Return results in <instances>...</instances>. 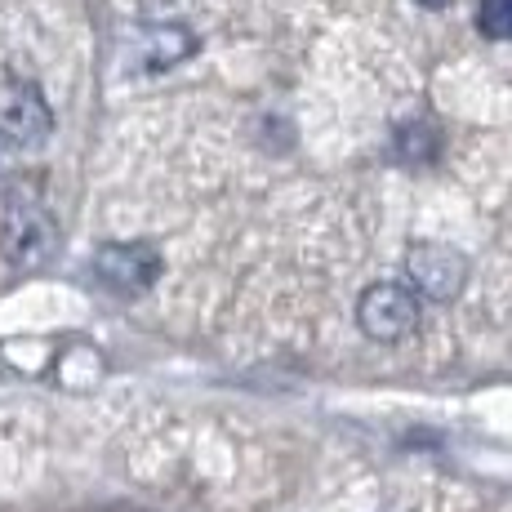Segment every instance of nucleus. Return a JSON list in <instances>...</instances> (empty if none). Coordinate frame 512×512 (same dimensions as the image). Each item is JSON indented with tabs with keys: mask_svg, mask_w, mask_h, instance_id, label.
<instances>
[{
	"mask_svg": "<svg viewBox=\"0 0 512 512\" xmlns=\"http://www.w3.org/2000/svg\"><path fill=\"white\" fill-rule=\"evenodd\" d=\"M0 250H5V259L14 263L18 272L45 268L58 250V228L45 205L27 201V196H14L5 210V228H0Z\"/></svg>",
	"mask_w": 512,
	"mask_h": 512,
	"instance_id": "nucleus-1",
	"label": "nucleus"
},
{
	"mask_svg": "<svg viewBox=\"0 0 512 512\" xmlns=\"http://www.w3.org/2000/svg\"><path fill=\"white\" fill-rule=\"evenodd\" d=\"M357 326L374 343H401L419 330V299L415 290L397 281H374L357 299Z\"/></svg>",
	"mask_w": 512,
	"mask_h": 512,
	"instance_id": "nucleus-2",
	"label": "nucleus"
},
{
	"mask_svg": "<svg viewBox=\"0 0 512 512\" xmlns=\"http://www.w3.org/2000/svg\"><path fill=\"white\" fill-rule=\"evenodd\" d=\"M406 277L423 299L450 303V299H459V290H464V281H468V259L455 250V245L423 241L406 254Z\"/></svg>",
	"mask_w": 512,
	"mask_h": 512,
	"instance_id": "nucleus-3",
	"label": "nucleus"
},
{
	"mask_svg": "<svg viewBox=\"0 0 512 512\" xmlns=\"http://www.w3.org/2000/svg\"><path fill=\"white\" fill-rule=\"evenodd\" d=\"M49 130H54V112L32 81H14L0 90V134H5V143L41 147Z\"/></svg>",
	"mask_w": 512,
	"mask_h": 512,
	"instance_id": "nucleus-4",
	"label": "nucleus"
},
{
	"mask_svg": "<svg viewBox=\"0 0 512 512\" xmlns=\"http://www.w3.org/2000/svg\"><path fill=\"white\" fill-rule=\"evenodd\" d=\"M94 272L112 290L143 294L147 285H156V277H161V254L143 241H112L94 254Z\"/></svg>",
	"mask_w": 512,
	"mask_h": 512,
	"instance_id": "nucleus-5",
	"label": "nucleus"
},
{
	"mask_svg": "<svg viewBox=\"0 0 512 512\" xmlns=\"http://www.w3.org/2000/svg\"><path fill=\"white\" fill-rule=\"evenodd\" d=\"M196 49V36L187 32V27L179 23H161V27H147V45H143V58L152 67H170L179 63V58H187Z\"/></svg>",
	"mask_w": 512,
	"mask_h": 512,
	"instance_id": "nucleus-6",
	"label": "nucleus"
},
{
	"mask_svg": "<svg viewBox=\"0 0 512 512\" xmlns=\"http://www.w3.org/2000/svg\"><path fill=\"white\" fill-rule=\"evenodd\" d=\"M477 27L490 36V41H512V0H481Z\"/></svg>",
	"mask_w": 512,
	"mask_h": 512,
	"instance_id": "nucleus-7",
	"label": "nucleus"
},
{
	"mask_svg": "<svg viewBox=\"0 0 512 512\" xmlns=\"http://www.w3.org/2000/svg\"><path fill=\"white\" fill-rule=\"evenodd\" d=\"M401 156H406V161H428L432 156V134L423 130V125L401 130Z\"/></svg>",
	"mask_w": 512,
	"mask_h": 512,
	"instance_id": "nucleus-8",
	"label": "nucleus"
},
{
	"mask_svg": "<svg viewBox=\"0 0 512 512\" xmlns=\"http://www.w3.org/2000/svg\"><path fill=\"white\" fill-rule=\"evenodd\" d=\"M5 161H9V143H5V134H0V179H5Z\"/></svg>",
	"mask_w": 512,
	"mask_h": 512,
	"instance_id": "nucleus-9",
	"label": "nucleus"
},
{
	"mask_svg": "<svg viewBox=\"0 0 512 512\" xmlns=\"http://www.w3.org/2000/svg\"><path fill=\"white\" fill-rule=\"evenodd\" d=\"M419 5H428V9H441V5H450V0H419Z\"/></svg>",
	"mask_w": 512,
	"mask_h": 512,
	"instance_id": "nucleus-10",
	"label": "nucleus"
}]
</instances>
